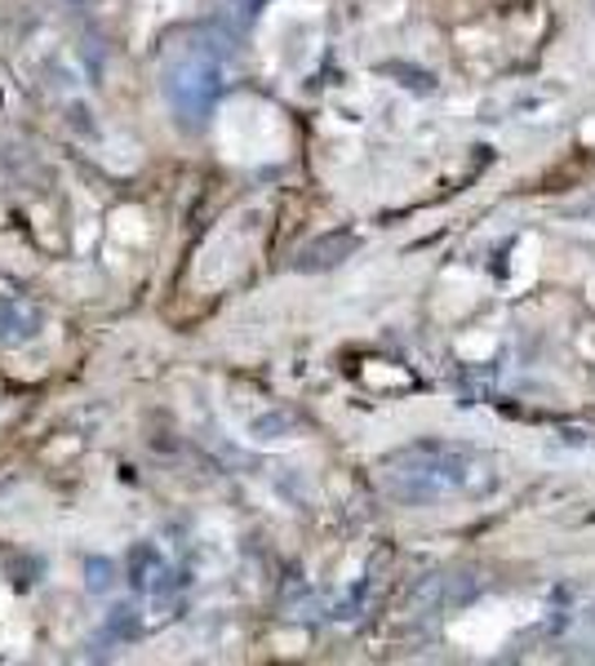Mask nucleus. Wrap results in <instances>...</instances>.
<instances>
[{
	"mask_svg": "<svg viewBox=\"0 0 595 666\" xmlns=\"http://www.w3.org/2000/svg\"><path fill=\"white\" fill-rule=\"evenodd\" d=\"M165 98L182 125H200L218 98V67L205 54H182L165 72Z\"/></svg>",
	"mask_w": 595,
	"mask_h": 666,
	"instance_id": "obj_1",
	"label": "nucleus"
},
{
	"mask_svg": "<svg viewBox=\"0 0 595 666\" xmlns=\"http://www.w3.org/2000/svg\"><path fill=\"white\" fill-rule=\"evenodd\" d=\"M41 333V311L19 302V298H0V347H23Z\"/></svg>",
	"mask_w": 595,
	"mask_h": 666,
	"instance_id": "obj_2",
	"label": "nucleus"
},
{
	"mask_svg": "<svg viewBox=\"0 0 595 666\" xmlns=\"http://www.w3.org/2000/svg\"><path fill=\"white\" fill-rule=\"evenodd\" d=\"M85 573H90V582H85V586H90L94 595H103V591H112V586H116V564H112V560H98V555H94V560L85 564Z\"/></svg>",
	"mask_w": 595,
	"mask_h": 666,
	"instance_id": "obj_3",
	"label": "nucleus"
}]
</instances>
